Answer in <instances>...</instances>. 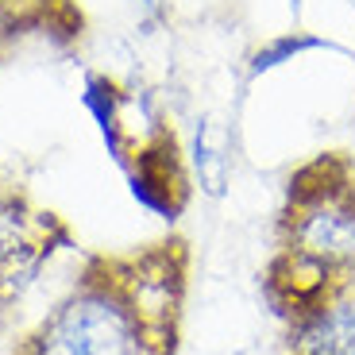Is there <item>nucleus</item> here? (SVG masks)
<instances>
[{
	"instance_id": "1",
	"label": "nucleus",
	"mask_w": 355,
	"mask_h": 355,
	"mask_svg": "<svg viewBox=\"0 0 355 355\" xmlns=\"http://www.w3.org/2000/svg\"><path fill=\"white\" fill-rule=\"evenodd\" d=\"M193 251L182 236L97 251L12 355H178Z\"/></svg>"
},
{
	"instance_id": "2",
	"label": "nucleus",
	"mask_w": 355,
	"mask_h": 355,
	"mask_svg": "<svg viewBox=\"0 0 355 355\" xmlns=\"http://www.w3.org/2000/svg\"><path fill=\"white\" fill-rule=\"evenodd\" d=\"M347 278H355V155L320 151L286 182L263 293L286 324Z\"/></svg>"
},
{
	"instance_id": "3",
	"label": "nucleus",
	"mask_w": 355,
	"mask_h": 355,
	"mask_svg": "<svg viewBox=\"0 0 355 355\" xmlns=\"http://www.w3.org/2000/svg\"><path fill=\"white\" fill-rule=\"evenodd\" d=\"M70 243V224L54 209L0 182V313L12 309Z\"/></svg>"
},
{
	"instance_id": "4",
	"label": "nucleus",
	"mask_w": 355,
	"mask_h": 355,
	"mask_svg": "<svg viewBox=\"0 0 355 355\" xmlns=\"http://www.w3.org/2000/svg\"><path fill=\"white\" fill-rule=\"evenodd\" d=\"M0 19L16 35V43L24 39L73 43L85 31V12L78 0H0Z\"/></svg>"
},
{
	"instance_id": "5",
	"label": "nucleus",
	"mask_w": 355,
	"mask_h": 355,
	"mask_svg": "<svg viewBox=\"0 0 355 355\" xmlns=\"http://www.w3.org/2000/svg\"><path fill=\"white\" fill-rule=\"evenodd\" d=\"M16 35H12V31H8V27H4V19H0V66H4V62H8V54L12 51H16Z\"/></svg>"
}]
</instances>
